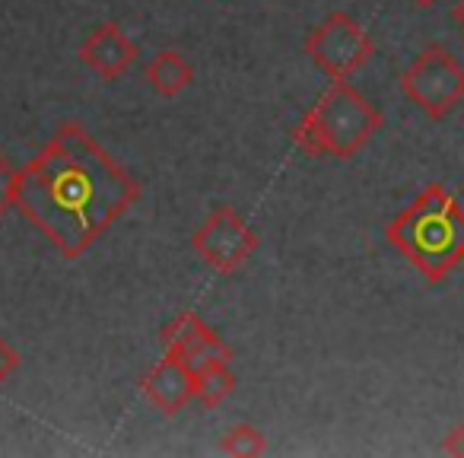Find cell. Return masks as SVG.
Masks as SVG:
<instances>
[{
  "label": "cell",
  "instance_id": "1",
  "mask_svg": "<svg viewBox=\"0 0 464 458\" xmlns=\"http://www.w3.org/2000/svg\"><path fill=\"white\" fill-rule=\"evenodd\" d=\"M140 198V181L80 122L58 124L20 169L16 207L64 258H80Z\"/></svg>",
  "mask_w": 464,
  "mask_h": 458
},
{
  "label": "cell",
  "instance_id": "2",
  "mask_svg": "<svg viewBox=\"0 0 464 458\" xmlns=\"http://www.w3.org/2000/svg\"><path fill=\"white\" fill-rule=\"evenodd\" d=\"M385 239L430 284H442L464 261V207L442 181H430L385 226Z\"/></svg>",
  "mask_w": 464,
  "mask_h": 458
},
{
  "label": "cell",
  "instance_id": "3",
  "mask_svg": "<svg viewBox=\"0 0 464 458\" xmlns=\"http://www.w3.org/2000/svg\"><path fill=\"white\" fill-rule=\"evenodd\" d=\"M382 131V112L347 80H331L293 128V143L312 160H353Z\"/></svg>",
  "mask_w": 464,
  "mask_h": 458
},
{
  "label": "cell",
  "instance_id": "4",
  "mask_svg": "<svg viewBox=\"0 0 464 458\" xmlns=\"http://www.w3.org/2000/svg\"><path fill=\"white\" fill-rule=\"evenodd\" d=\"M401 90L426 118L439 122L464 99V67L449 48L430 45L404 71Z\"/></svg>",
  "mask_w": 464,
  "mask_h": 458
},
{
  "label": "cell",
  "instance_id": "5",
  "mask_svg": "<svg viewBox=\"0 0 464 458\" xmlns=\"http://www.w3.org/2000/svg\"><path fill=\"white\" fill-rule=\"evenodd\" d=\"M305 54L331 80H350L369 64L375 45L369 33L350 14H331L305 39Z\"/></svg>",
  "mask_w": 464,
  "mask_h": 458
},
{
  "label": "cell",
  "instance_id": "6",
  "mask_svg": "<svg viewBox=\"0 0 464 458\" xmlns=\"http://www.w3.org/2000/svg\"><path fill=\"white\" fill-rule=\"evenodd\" d=\"M191 246L198 252V258L217 274H236L239 268H246V261L255 255L261 239L239 210L217 207L198 226V233L191 236Z\"/></svg>",
  "mask_w": 464,
  "mask_h": 458
},
{
  "label": "cell",
  "instance_id": "7",
  "mask_svg": "<svg viewBox=\"0 0 464 458\" xmlns=\"http://www.w3.org/2000/svg\"><path fill=\"white\" fill-rule=\"evenodd\" d=\"M77 54L99 80L111 83L137 61V42H130V35L118 23H102L80 42Z\"/></svg>",
  "mask_w": 464,
  "mask_h": 458
},
{
  "label": "cell",
  "instance_id": "8",
  "mask_svg": "<svg viewBox=\"0 0 464 458\" xmlns=\"http://www.w3.org/2000/svg\"><path fill=\"white\" fill-rule=\"evenodd\" d=\"M140 388L156 411L172 417L194 398V373L181 356L166 354L150 366V373L140 379Z\"/></svg>",
  "mask_w": 464,
  "mask_h": 458
},
{
  "label": "cell",
  "instance_id": "9",
  "mask_svg": "<svg viewBox=\"0 0 464 458\" xmlns=\"http://www.w3.org/2000/svg\"><path fill=\"white\" fill-rule=\"evenodd\" d=\"M143 73H147V83L153 86V93H160V96H166V99L181 96V93L194 83V67L188 64L175 48L156 52L153 58L147 61Z\"/></svg>",
  "mask_w": 464,
  "mask_h": 458
},
{
  "label": "cell",
  "instance_id": "10",
  "mask_svg": "<svg viewBox=\"0 0 464 458\" xmlns=\"http://www.w3.org/2000/svg\"><path fill=\"white\" fill-rule=\"evenodd\" d=\"M232 392H236L232 363H217V366L194 375V398H198L204 407H219Z\"/></svg>",
  "mask_w": 464,
  "mask_h": 458
},
{
  "label": "cell",
  "instance_id": "11",
  "mask_svg": "<svg viewBox=\"0 0 464 458\" xmlns=\"http://www.w3.org/2000/svg\"><path fill=\"white\" fill-rule=\"evenodd\" d=\"M181 360H185L188 369L198 375V373H204V369L217 366V363H232L236 360V354H232V347L217 335V331L207 328L204 335H200L198 341L181 354Z\"/></svg>",
  "mask_w": 464,
  "mask_h": 458
},
{
  "label": "cell",
  "instance_id": "12",
  "mask_svg": "<svg viewBox=\"0 0 464 458\" xmlns=\"http://www.w3.org/2000/svg\"><path fill=\"white\" fill-rule=\"evenodd\" d=\"M219 452L232 458H258L267 452V436L255 424H236L219 436Z\"/></svg>",
  "mask_w": 464,
  "mask_h": 458
},
{
  "label": "cell",
  "instance_id": "13",
  "mask_svg": "<svg viewBox=\"0 0 464 458\" xmlns=\"http://www.w3.org/2000/svg\"><path fill=\"white\" fill-rule=\"evenodd\" d=\"M207 328H210V325H207L198 312H179V316H175L172 322L162 328V335H160L162 347H166V354L181 356L200 335H204Z\"/></svg>",
  "mask_w": 464,
  "mask_h": 458
},
{
  "label": "cell",
  "instance_id": "14",
  "mask_svg": "<svg viewBox=\"0 0 464 458\" xmlns=\"http://www.w3.org/2000/svg\"><path fill=\"white\" fill-rule=\"evenodd\" d=\"M16 185H20V169L10 166V160L0 153V217L16 207Z\"/></svg>",
  "mask_w": 464,
  "mask_h": 458
},
{
  "label": "cell",
  "instance_id": "15",
  "mask_svg": "<svg viewBox=\"0 0 464 458\" xmlns=\"http://www.w3.org/2000/svg\"><path fill=\"white\" fill-rule=\"evenodd\" d=\"M20 363H23L20 350H16L10 341H4V337H0V382H7L10 375L20 369Z\"/></svg>",
  "mask_w": 464,
  "mask_h": 458
},
{
  "label": "cell",
  "instance_id": "16",
  "mask_svg": "<svg viewBox=\"0 0 464 458\" xmlns=\"http://www.w3.org/2000/svg\"><path fill=\"white\" fill-rule=\"evenodd\" d=\"M442 452L451 458H464V424H455L442 439Z\"/></svg>",
  "mask_w": 464,
  "mask_h": 458
},
{
  "label": "cell",
  "instance_id": "17",
  "mask_svg": "<svg viewBox=\"0 0 464 458\" xmlns=\"http://www.w3.org/2000/svg\"><path fill=\"white\" fill-rule=\"evenodd\" d=\"M451 20H455V23H458V26H461V29H464V0H458L455 7H451Z\"/></svg>",
  "mask_w": 464,
  "mask_h": 458
},
{
  "label": "cell",
  "instance_id": "18",
  "mask_svg": "<svg viewBox=\"0 0 464 458\" xmlns=\"http://www.w3.org/2000/svg\"><path fill=\"white\" fill-rule=\"evenodd\" d=\"M411 4H417V7H432L436 0H411Z\"/></svg>",
  "mask_w": 464,
  "mask_h": 458
}]
</instances>
